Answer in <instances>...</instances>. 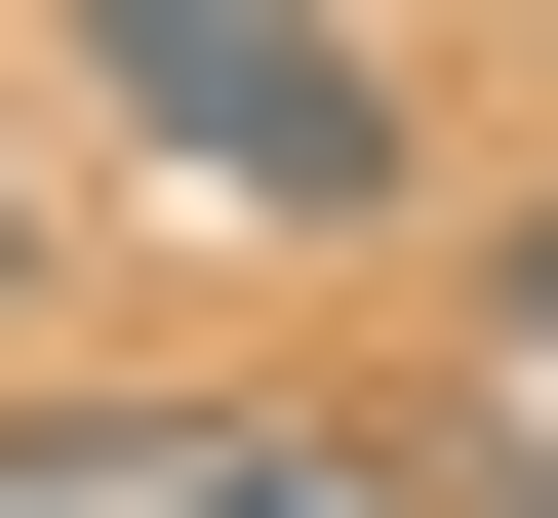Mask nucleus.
Returning a JSON list of instances; mask_svg holds the SVG:
<instances>
[{"label":"nucleus","mask_w":558,"mask_h":518,"mask_svg":"<svg viewBox=\"0 0 558 518\" xmlns=\"http://www.w3.org/2000/svg\"><path fill=\"white\" fill-rule=\"evenodd\" d=\"M0 320H40V160H0Z\"/></svg>","instance_id":"obj_4"},{"label":"nucleus","mask_w":558,"mask_h":518,"mask_svg":"<svg viewBox=\"0 0 558 518\" xmlns=\"http://www.w3.org/2000/svg\"><path fill=\"white\" fill-rule=\"evenodd\" d=\"M478 359H519V399H558V200H519V240H478Z\"/></svg>","instance_id":"obj_3"},{"label":"nucleus","mask_w":558,"mask_h":518,"mask_svg":"<svg viewBox=\"0 0 558 518\" xmlns=\"http://www.w3.org/2000/svg\"><path fill=\"white\" fill-rule=\"evenodd\" d=\"M0 518H399V479H319V438H199V399H40V438H0Z\"/></svg>","instance_id":"obj_2"},{"label":"nucleus","mask_w":558,"mask_h":518,"mask_svg":"<svg viewBox=\"0 0 558 518\" xmlns=\"http://www.w3.org/2000/svg\"><path fill=\"white\" fill-rule=\"evenodd\" d=\"M81 81L160 120L199 200H279V240H360V200H399V81L319 40V0H81Z\"/></svg>","instance_id":"obj_1"}]
</instances>
